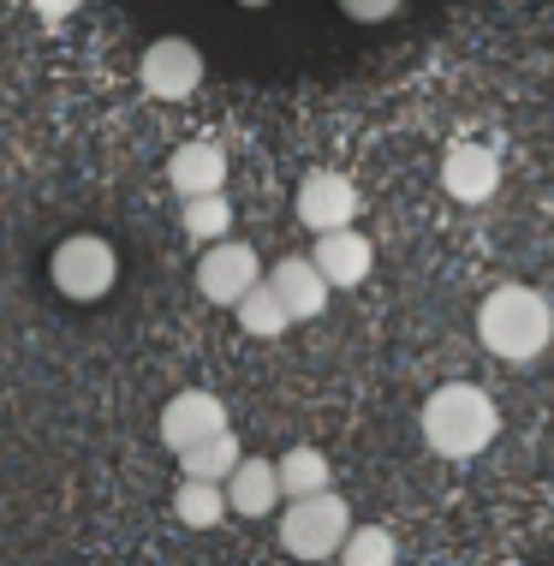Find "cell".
Returning <instances> with one entry per match:
<instances>
[{
  "label": "cell",
  "instance_id": "6da1fadb",
  "mask_svg": "<svg viewBox=\"0 0 554 566\" xmlns=\"http://www.w3.org/2000/svg\"><path fill=\"white\" fill-rule=\"evenodd\" d=\"M477 340L501 364H531L554 340V304L536 286H495L477 304Z\"/></svg>",
  "mask_w": 554,
  "mask_h": 566
},
{
  "label": "cell",
  "instance_id": "7a4b0ae2",
  "mask_svg": "<svg viewBox=\"0 0 554 566\" xmlns=\"http://www.w3.org/2000/svg\"><path fill=\"white\" fill-rule=\"evenodd\" d=\"M424 441L436 448L441 459H477L495 441L501 418H495V400H489L483 388H471V381H448V388H436L424 400Z\"/></svg>",
  "mask_w": 554,
  "mask_h": 566
},
{
  "label": "cell",
  "instance_id": "3957f363",
  "mask_svg": "<svg viewBox=\"0 0 554 566\" xmlns=\"http://www.w3.org/2000/svg\"><path fill=\"white\" fill-rule=\"evenodd\" d=\"M352 537V507L341 495H304V501H286L281 513V548L292 560H341V548Z\"/></svg>",
  "mask_w": 554,
  "mask_h": 566
},
{
  "label": "cell",
  "instance_id": "277c9868",
  "mask_svg": "<svg viewBox=\"0 0 554 566\" xmlns=\"http://www.w3.org/2000/svg\"><path fill=\"white\" fill-rule=\"evenodd\" d=\"M49 281H54L60 298L96 304V298L114 293V281H119V251H114V244H107L102 233H72V239L54 244Z\"/></svg>",
  "mask_w": 554,
  "mask_h": 566
},
{
  "label": "cell",
  "instance_id": "5b68a950",
  "mask_svg": "<svg viewBox=\"0 0 554 566\" xmlns=\"http://www.w3.org/2000/svg\"><path fill=\"white\" fill-rule=\"evenodd\" d=\"M137 84L149 90L156 102H185L197 96V84H203V49L185 36H156L137 60Z\"/></svg>",
  "mask_w": 554,
  "mask_h": 566
},
{
  "label": "cell",
  "instance_id": "8992f818",
  "mask_svg": "<svg viewBox=\"0 0 554 566\" xmlns=\"http://www.w3.org/2000/svg\"><path fill=\"white\" fill-rule=\"evenodd\" d=\"M251 286H263V263H257V251L244 239H221L197 256V293L209 304H227V311H233Z\"/></svg>",
  "mask_w": 554,
  "mask_h": 566
},
{
  "label": "cell",
  "instance_id": "52a82bcc",
  "mask_svg": "<svg viewBox=\"0 0 554 566\" xmlns=\"http://www.w3.org/2000/svg\"><path fill=\"white\" fill-rule=\"evenodd\" d=\"M292 209H299V221L311 227V233H341V227L358 221V186H352L346 174H334V167H316V174L299 179Z\"/></svg>",
  "mask_w": 554,
  "mask_h": 566
},
{
  "label": "cell",
  "instance_id": "ba28073f",
  "mask_svg": "<svg viewBox=\"0 0 554 566\" xmlns=\"http://www.w3.org/2000/svg\"><path fill=\"white\" fill-rule=\"evenodd\" d=\"M221 430H227V406L215 400L209 388H185V394H174V400L161 406V441L174 453H191L197 441H209Z\"/></svg>",
  "mask_w": 554,
  "mask_h": 566
},
{
  "label": "cell",
  "instance_id": "9c48e42d",
  "mask_svg": "<svg viewBox=\"0 0 554 566\" xmlns=\"http://www.w3.org/2000/svg\"><path fill=\"white\" fill-rule=\"evenodd\" d=\"M501 186V156L489 144H453L448 156H441V191L453 197V203H489Z\"/></svg>",
  "mask_w": 554,
  "mask_h": 566
},
{
  "label": "cell",
  "instance_id": "30bf717a",
  "mask_svg": "<svg viewBox=\"0 0 554 566\" xmlns=\"http://www.w3.org/2000/svg\"><path fill=\"white\" fill-rule=\"evenodd\" d=\"M263 281L274 286V298L286 304L292 323H311V316H322V311H328V293H334L311 256H281V263H274Z\"/></svg>",
  "mask_w": 554,
  "mask_h": 566
},
{
  "label": "cell",
  "instance_id": "8fae6325",
  "mask_svg": "<svg viewBox=\"0 0 554 566\" xmlns=\"http://www.w3.org/2000/svg\"><path fill=\"white\" fill-rule=\"evenodd\" d=\"M167 186L185 197H215L227 186V149L209 144V137H191V144H179L174 156H167Z\"/></svg>",
  "mask_w": 554,
  "mask_h": 566
},
{
  "label": "cell",
  "instance_id": "7c38bea8",
  "mask_svg": "<svg viewBox=\"0 0 554 566\" xmlns=\"http://www.w3.org/2000/svg\"><path fill=\"white\" fill-rule=\"evenodd\" d=\"M311 263L322 269V281H328V286H364L369 269H376V251H369L364 233L341 227V233H316Z\"/></svg>",
  "mask_w": 554,
  "mask_h": 566
},
{
  "label": "cell",
  "instance_id": "4fadbf2b",
  "mask_svg": "<svg viewBox=\"0 0 554 566\" xmlns=\"http://www.w3.org/2000/svg\"><path fill=\"white\" fill-rule=\"evenodd\" d=\"M281 471H274V459H239V471L227 478V507H233L239 518H269L274 507H281Z\"/></svg>",
  "mask_w": 554,
  "mask_h": 566
},
{
  "label": "cell",
  "instance_id": "5bb4252c",
  "mask_svg": "<svg viewBox=\"0 0 554 566\" xmlns=\"http://www.w3.org/2000/svg\"><path fill=\"white\" fill-rule=\"evenodd\" d=\"M274 471H281V495L286 501H304V495H328L334 489V465L322 448H286L274 459Z\"/></svg>",
  "mask_w": 554,
  "mask_h": 566
},
{
  "label": "cell",
  "instance_id": "9a60e30c",
  "mask_svg": "<svg viewBox=\"0 0 554 566\" xmlns=\"http://www.w3.org/2000/svg\"><path fill=\"white\" fill-rule=\"evenodd\" d=\"M239 436L233 430H221V436H209V441H197L191 453H179V471L185 478H197V483H227L239 471Z\"/></svg>",
  "mask_w": 554,
  "mask_h": 566
},
{
  "label": "cell",
  "instance_id": "2e32d148",
  "mask_svg": "<svg viewBox=\"0 0 554 566\" xmlns=\"http://www.w3.org/2000/svg\"><path fill=\"white\" fill-rule=\"evenodd\" d=\"M227 513H233V507H227V483H197V478H185V483L174 489V518H179V525L209 531V525H221Z\"/></svg>",
  "mask_w": 554,
  "mask_h": 566
},
{
  "label": "cell",
  "instance_id": "e0dca14e",
  "mask_svg": "<svg viewBox=\"0 0 554 566\" xmlns=\"http://www.w3.org/2000/svg\"><path fill=\"white\" fill-rule=\"evenodd\" d=\"M179 227H185L197 244H221L227 233H233V203H227V191H215V197H185V203H179Z\"/></svg>",
  "mask_w": 554,
  "mask_h": 566
},
{
  "label": "cell",
  "instance_id": "ac0fdd59",
  "mask_svg": "<svg viewBox=\"0 0 554 566\" xmlns=\"http://www.w3.org/2000/svg\"><path fill=\"white\" fill-rule=\"evenodd\" d=\"M233 311H239V328H244V334H257V340H281V334L292 328L286 304L274 298V286H269V281H263V286H251V293H244Z\"/></svg>",
  "mask_w": 554,
  "mask_h": 566
},
{
  "label": "cell",
  "instance_id": "d6986e66",
  "mask_svg": "<svg viewBox=\"0 0 554 566\" xmlns=\"http://www.w3.org/2000/svg\"><path fill=\"white\" fill-rule=\"evenodd\" d=\"M399 560V543H394V531H381V525H352V537L341 548V566H394Z\"/></svg>",
  "mask_w": 554,
  "mask_h": 566
},
{
  "label": "cell",
  "instance_id": "ffe728a7",
  "mask_svg": "<svg viewBox=\"0 0 554 566\" xmlns=\"http://www.w3.org/2000/svg\"><path fill=\"white\" fill-rule=\"evenodd\" d=\"M334 7H341L352 24H381V19L399 12V0H334Z\"/></svg>",
  "mask_w": 554,
  "mask_h": 566
},
{
  "label": "cell",
  "instance_id": "44dd1931",
  "mask_svg": "<svg viewBox=\"0 0 554 566\" xmlns=\"http://www.w3.org/2000/svg\"><path fill=\"white\" fill-rule=\"evenodd\" d=\"M36 7V19H49V24H60V19H72V12L84 7V0H30Z\"/></svg>",
  "mask_w": 554,
  "mask_h": 566
},
{
  "label": "cell",
  "instance_id": "7402d4cb",
  "mask_svg": "<svg viewBox=\"0 0 554 566\" xmlns=\"http://www.w3.org/2000/svg\"><path fill=\"white\" fill-rule=\"evenodd\" d=\"M239 7H251V12H263V7H269V0H239Z\"/></svg>",
  "mask_w": 554,
  "mask_h": 566
}]
</instances>
